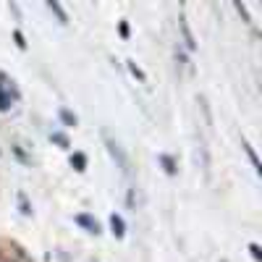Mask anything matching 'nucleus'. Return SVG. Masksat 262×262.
Here are the masks:
<instances>
[{"instance_id":"obj_12","label":"nucleus","mask_w":262,"mask_h":262,"mask_svg":"<svg viewBox=\"0 0 262 262\" xmlns=\"http://www.w3.org/2000/svg\"><path fill=\"white\" fill-rule=\"evenodd\" d=\"M18 205H21V212H24V215H32V207H29L27 194H18Z\"/></svg>"},{"instance_id":"obj_9","label":"nucleus","mask_w":262,"mask_h":262,"mask_svg":"<svg viewBox=\"0 0 262 262\" xmlns=\"http://www.w3.org/2000/svg\"><path fill=\"white\" fill-rule=\"evenodd\" d=\"M126 66H128V71H131V76H134L137 81H147V74L139 69V66L134 63V60H126Z\"/></svg>"},{"instance_id":"obj_8","label":"nucleus","mask_w":262,"mask_h":262,"mask_svg":"<svg viewBox=\"0 0 262 262\" xmlns=\"http://www.w3.org/2000/svg\"><path fill=\"white\" fill-rule=\"evenodd\" d=\"M48 8H50V11L58 16V21H60V24H69V13L63 11V6H60V3H48Z\"/></svg>"},{"instance_id":"obj_3","label":"nucleus","mask_w":262,"mask_h":262,"mask_svg":"<svg viewBox=\"0 0 262 262\" xmlns=\"http://www.w3.org/2000/svg\"><path fill=\"white\" fill-rule=\"evenodd\" d=\"M179 27H181V34H184V45H186L189 50H194L196 42H194V37H191V29H189V24H186V16H184V13L179 16Z\"/></svg>"},{"instance_id":"obj_16","label":"nucleus","mask_w":262,"mask_h":262,"mask_svg":"<svg viewBox=\"0 0 262 262\" xmlns=\"http://www.w3.org/2000/svg\"><path fill=\"white\" fill-rule=\"evenodd\" d=\"M236 11H238V13H242V16H244L247 21H252V18H249V13H247V8H244L242 3H236Z\"/></svg>"},{"instance_id":"obj_2","label":"nucleus","mask_w":262,"mask_h":262,"mask_svg":"<svg viewBox=\"0 0 262 262\" xmlns=\"http://www.w3.org/2000/svg\"><path fill=\"white\" fill-rule=\"evenodd\" d=\"M76 226H81L86 233H100L102 228H100V223H97V217H92V215H86V212H79L76 215Z\"/></svg>"},{"instance_id":"obj_4","label":"nucleus","mask_w":262,"mask_h":262,"mask_svg":"<svg viewBox=\"0 0 262 262\" xmlns=\"http://www.w3.org/2000/svg\"><path fill=\"white\" fill-rule=\"evenodd\" d=\"M111 231H113V236L116 238H123L126 236V223H123V217L121 215H111Z\"/></svg>"},{"instance_id":"obj_14","label":"nucleus","mask_w":262,"mask_h":262,"mask_svg":"<svg viewBox=\"0 0 262 262\" xmlns=\"http://www.w3.org/2000/svg\"><path fill=\"white\" fill-rule=\"evenodd\" d=\"M249 254H252L257 262H262V249H259V244H249Z\"/></svg>"},{"instance_id":"obj_1","label":"nucleus","mask_w":262,"mask_h":262,"mask_svg":"<svg viewBox=\"0 0 262 262\" xmlns=\"http://www.w3.org/2000/svg\"><path fill=\"white\" fill-rule=\"evenodd\" d=\"M102 139H105V147H107V152H111V158L116 160V165L121 170H128V158H126V152L121 149V144L113 137H107V134H102Z\"/></svg>"},{"instance_id":"obj_7","label":"nucleus","mask_w":262,"mask_h":262,"mask_svg":"<svg viewBox=\"0 0 262 262\" xmlns=\"http://www.w3.org/2000/svg\"><path fill=\"white\" fill-rule=\"evenodd\" d=\"M71 165H74V170H79V173L86 170V155H84V152H74V155H71Z\"/></svg>"},{"instance_id":"obj_15","label":"nucleus","mask_w":262,"mask_h":262,"mask_svg":"<svg viewBox=\"0 0 262 262\" xmlns=\"http://www.w3.org/2000/svg\"><path fill=\"white\" fill-rule=\"evenodd\" d=\"M118 32H121V37H123V39H128V34H131L128 21H121V24H118Z\"/></svg>"},{"instance_id":"obj_5","label":"nucleus","mask_w":262,"mask_h":262,"mask_svg":"<svg viewBox=\"0 0 262 262\" xmlns=\"http://www.w3.org/2000/svg\"><path fill=\"white\" fill-rule=\"evenodd\" d=\"M160 165H163V170L168 173V176H176V158L173 155H160Z\"/></svg>"},{"instance_id":"obj_13","label":"nucleus","mask_w":262,"mask_h":262,"mask_svg":"<svg viewBox=\"0 0 262 262\" xmlns=\"http://www.w3.org/2000/svg\"><path fill=\"white\" fill-rule=\"evenodd\" d=\"M13 39H16V45H18V50H27V39H24V34H21L18 29L13 32Z\"/></svg>"},{"instance_id":"obj_6","label":"nucleus","mask_w":262,"mask_h":262,"mask_svg":"<svg viewBox=\"0 0 262 262\" xmlns=\"http://www.w3.org/2000/svg\"><path fill=\"white\" fill-rule=\"evenodd\" d=\"M58 118H60L63 126H76V113H71L69 107H60V111H58Z\"/></svg>"},{"instance_id":"obj_10","label":"nucleus","mask_w":262,"mask_h":262,"mask_svg":"<svg viewBox=\"0 0 262 262\" xmlns=\"http://www.w3.org/2000/svg\"><path fill=\"white\" fill-rule=\"evenodd\" d=\"M242 147H244V152H247V155H249V160H252L254 170L259 173V168H262V165H259V158H257V152L252 149V144H249V142H242Z\"/></svg>"},{"instance_id":"obj_11","label":"nucleus","mask_w":262,"mask_h":262,"mask_svg":"<svg viewBox=\"0 0 262 262\" xmlns=\"http://www.w3.org/2000/svg\"><path fill=\"white\" fill-rule=\"evenodd\" d=\"M53 142H55L58 147H69V137L60 134V131H53Z\"/></svg>"}]
</instances>
